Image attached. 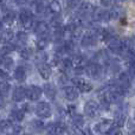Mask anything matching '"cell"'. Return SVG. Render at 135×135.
Here are the masks:
<instances>
[{"instance_id": "obj_21", "label": "cell", "mask_w": 135, "mask_h": 135, "mask_svg": "<svg viewBox=\"0 0 135 135\" xmlns=\"http://www.w3.org/2000/svg\"><path fill=\"white\" fill-rule=\"evenodd\" d=\"M126 119H127V116H126V114L124 113H119V114H116L115 115V117H114V123H115V126L116 127H122L124 124V122H126Z\"/></svg>"}, {"instance_id": "obj_13", "label": "cell", "mask_w": 135, "mask_h": 135, "mask_svg": "<svg viewBox=\"0 0 135 135\" xmlns=\"http://www.w3.org/2000/svg\"><path fill=\"white\" fill-rule=\"evenodd\" d=\"M24 98H26V88H23V86L14 88L13 93H12V100L14 102H21Z\"/></svg>"}, {"instance_id": "obj_23", "label": "cell", "mask_w": 135, "mask_h": 135, "mask_svg": "<svg viewBox=\"0 0 135 135\" xmlns=\"http://www.w3.org/2000/svg\"><path fill=\"white\" fill-rule=\"evenodd\" d=\"M68 134V128L65 124L61 123H55V135H66Z\"/></svg>"}, {"instance_id": "obj_30", "label": "cell", "mask_w": 135, "mask_h": 135, "mask_svg": "<svg viewBox=\"0 0 135 135\" xmlns=\"http://www.w3.org/2000/svg\"><path fill=\"white\" fill-rule=\"evenodd\" d=\"M64 50H65V52L68 54H70V52H74L75 51V43L72 39H66L65 42H64V45H63Z\"/></svg>"}, {"instance_id": "obj_35", "label": "cell", "mask_w": 135, "mask_h": 135, "mask_svg": "<svg viewBox=\"0 0 135 135\" xmlns=\"http://www.w3.org/2000/svg\"><path fill=\"white\" fill-rule=\"evenodd\" d=\"M9 88H11V85H9L8 81H4L1 82V96H5L7 93H8Z\"/></svg>"}, {"instance_id": "obj_31", "label": "cell", "mask_w": 135, "mask_h": 135, "mask_svg": "<svg viewBox=\"0 0 135 135\" xmlns=\"http://www.w3.org/2000/svg\"><path fill=\"white\" fill-rule=\"evenodd\" d=\"M109 12H110V18L112 19H117L122 16V9L117 6H113V8Z\"/></svg>"}, {"instance_id": "obj_32", "label": "cell", "mask_w": 135, "mask_h": 135, "mask_svg": "<svg viewBox=\"0 0 135 135\" xmlns=\"http://www.w3.org/2000/svg\"><path fill=\"white\" fill-rule=\"evenodd\" d=\"M47 43H49V42H47L46 38H45V37H42L39 40H37V44H36V45H37V49L39 50V51H43L44 49H46Z\"/></svg>"}, {"instance_id": "obj_27", "label": "cell", "mask_w": 135, "mask_h": 135, "mask_svg": "<svg viewBox=\"0 0 135 135\" xmlns=\"http://www.w3.org/2000/svg\"><path fill=\"white\" fill-rule=\"evenodd\" d=\"M28 36L25 32H18L17 33V44L18 45H24L27 43Z\"/></svg>"}, {"instance_id": "obj_3", "label": "cell", "mask_w": 135, "mask_h": 135, "mask_svg": "<svg viewBox=\"0 0 135 135\" xmlns=\"http://www.w3.org/2000/svg\"><path fill=\"white\" fill-rule=\"evenodd\" d=\"M98 39V35H97V31H88L85 32L83 36H82V39H81V44L82 46H93L95 45V43L97 42Z\"/></svg>"}, {"instance_id": "obj_36", "label": "cell", "mask_w": 135, "mask_h": 135, "mask_svg": "<svg viewBox=\"0 0 135 135\" xmlns=\"http://www.w3.org/2000/svg\"><path fill=\"white\" fill-rule=\"evenodd\" d=\"M20 56H21V58H24V59H28L31 56H32V50L25 47V49H23L20 51Z\"/></svg>"}, {"instance_id": "obj_44", "label": "cell", "mask_w": 135, "mask_h": 135, "mask_svg": "<svg viewBox=\"0 0 135 135\" xmlns=\"http://www.w3.org/2000/svg\"><path fill=\"white\" fill-rule=\"evenodd\" d=\"M14 2H16L17 5H24V4H26L27 2V0H13Z\"/></svg>"}, {"instance_id": "obj_43", "label": "cell", "mask_w": 135, "mask_h": 135, "mask_svg": "<svg viewBox=\"0 0 135 135\" xmlns=\"http://www.w3.org/2000/svg\"><path fill=\"white\" fill-rule=\"evenodd\" d=\"M68 109H69V113H70V114L74 116V115H75V112H74V110H76V107H75V105H69V107H68Z\"/></svg>"}, {"instance_id": "obj_38", "label": "cell", "mask_w": 135, "mask_h": 135, "mask_svg": "<svg viewBox=\"0 0 135 135\" xmlns=\"http://www.w3.org/2000/svg\"><path fill=\"white\" fill-rule=\"evenodd\" d=\"M36 59H37L39 63H43V62H46L47 59V55L44 54V52H38L37 55H36Z\"/></svg>"}, {"instance_id": "obj_25", "label": "cell", "mask_w": 135, "mask_h": 135, "mask_svg": "<svg viewBox=\"0 0 135 135\" xmlns=\"http://www.w3.org/2000/svg\"><path fill=\"white\" fill-rule=\"evenodd\" d=\"M47 9H49V12H51V13H54V14H58L59 12H61V5H59V2L57 1V0H54L52 2L49 4Z\"/></svg>"}, {"instance_id": "obj_29", "label": "cell", "mask_w": 135, "mask_h": 135, "mask_svg": "<svg viewBox=\"0 0 135 135\" xmlns=\"http://www.w3.org/2000/svg\"><path fill=\"white\" fill-rule=\"evenodd\" d=\"M31 127H32L35 131L40 132L45 128V124H44V122L40 121V120H33V121L31 122Z\"/></svg>"}, {"instance_id": "obj_39", "label": "cell", "mask_w": 135, "mask_h": 135, "mask_svg": "<svg viewBox=\"0 0 135 135\" xmlns=\"http://www.w3.org/2000/svg\"><path fill=\"white\" fill-rule=\"evenodd\" d=\"M13 134L14 135H25V131H24L23 127L20 126H16L13 129Z\"/></svg>"}, {"instance_id": "obj_18", "label": "cell", "mask_w": 135, "mask_h": 135, "mask_svg": "<svg viewBox=\"0 0 135 135\" xmlns=\"http://www.w3.org/2000/svg\"><path fill=\"white\" fill-rule=\"evenodd\" d=\"M13 77L18 82H24L26 79V69L24 66H18L13 72Z\"/></svg>"}, {"instance_id": "obj_37", "label": "cell", "mask_w": 135, "mask_h": 135, "mask_svg": "<svg viewBox=\"0 0 135 135\" xmlns=\"http://www.w3.org/2000/svg\"><path fill=\"white\" fill-rule=\"evenodd\" d=\"M12 127V123L8 120H2L1 121V133H5L7 129H9Z\"/></svg>"}, {"instance_id": "obj_10", "label": "cell", "mask_w": 135, "mask_h": 135, "mask_svg": "<svg viewBox=\"0 0 135 135\" xmlns=\"http://www.w3.org/2000/svg\"><path fill=\"white\" fill-rule=\"evenodd\" d=\"M113 124L114 123V120H110V119H104L102 120L101 122H98L97 124H96V131L98 132V133H109L110 129L113 128Z\"/></svg>"}, {"instance_id": "obj_45", "label": "cell", "mask_w": 135, "mask_h": 135, "mask_svg": "<svg viewBox=\"0 0 135 135\" xmlns=\"http://www.w3.org/2000/svg\"><path fill=\"white\" fill-rule=\"evenodd\" d=\"M115 1H117V2H123V1H126V0H115Z\"/></svg>"}, {"instance_id": "obj_17", "label": "cell", "mask_w": 135, "mask_h": 135, "mask_svg": "<svg viewBox=\"0 0 135 135\" xmlns=\"http://www.w3.org/2000/svg\"><path fill=\"white\" fill-rule=\"evenodd\" d=\"M94 6L90 4V2H82L81 5H79V8H78V12L79 14H82V16H86V14H90L94 12Z\"/></svg>"}, {"instance_id": "obj_6", "label": "cell", "mask_w": 135, "mask_h": 135, "mask_svg": "<svg viewBox=\"0 0 135 135\" xmlns=\"http://www.w3.org/2000/svg\"><path fill=\"white\" fill-rule=\"evenodd\" d=\"M35 112L39 117H49L51 115V107L47 102H39L36 105Z\"/></svg>"}, {"instance_id": "obj_8", "label": "cell", "mask_w": 135, "mask_h": 135, "mask_svg": "<svg viewBox=\"0 0 135 135\" xmlns=\"http://www.w3.org/2000/svg\"><path fill=\"white\" fill-rule=\"evenodd\" d=\"M85 70H86V74L90 77H93V78H98V77L102 75V66H101V64L97 63V62L88 64Z\"/></svg>"}, {"instance_id": "obj_11", "label": "cell", "mask_w": 135, "mask_h": 135, "mask_svg": "<svg viewBox=\"0 0 135 135\" xmlns=\"http://www.w3.org/2000/svg\"><path fill=\"white\" fill-rule=\"evenodd\" d=\"M38 71H39V75L42 76V78H44V79H49L52 74L51 66H50L46 62L38 63Z\"/></svg>"}, {"instance_id": "obj_26", "label": "cell", "mask_w": 135, "mask_h": 135, "mask_svg": "<svg viewBox=\"0 0 135 135\" xmlns=\"http://www.w3.org/2000/svg\"><path fill=\"white\" fill-rule=\"evenodd\" d=\"M47 7L49 6H46V4H45L44 1H37L36 2V5H35V9H36V12H37L38 14L45 13Z\"/></svg>"}, {"instance_id": "obj_40", "label": "cell", "mask_w": 135, "mask_h": 135, "mask_svg": "<svg viewBox=\"0 0 135 135\" xmlns=\"http://www.w3.org/2000/svg\"><path fill=\"white\" fill-rule=\"evenodd\" d=\"M79 2H81V0H66V5L70 8H75Z\"/></svg>"}, {"instance_id": "obj_4", "label": "cell", "mask_w": 135, "mask_h": 135, "mask_svg": "<svg viewBox=\"0 0 135 135\" xmlns=\"http://www.w3.org/2000/svg\"><path fill=\"white\" fill-rule=\"evenodd\" d=\"M84 113L89 117H96L98 115V113H100V105H98V103L94 100L88 101L85 103V105H84Z\"/></svg>"}, {"instance_id": "obj_41", "label": "cell", "mask_w": 135, "mask_h": 135, "mask_svg": "<svg viewBox=\"0 0 135 135\" xmlns=\"http://www.w3.org/2000/svg\"><path fill=\"white\" fill-rule=\"evenodd\" d=\"M108 134L109 135H123L122 134V132L120 131V129H117V128H112Z\"/></svg>"}, {"instance_id": "obj_7", "label": "cell", "mask_w": 135, "mask_h": 135, "mask_svg": "<svg viewBox=\"0 0 135 135\" xmlns=\"http://www.w3.org/2000/svg\"><path fill=\"white\" fill-rule=\"evenodd\" d=\"M43 94V89L37 85H30L26 88V97L30 101H37Z\"/></svg>"}, {"instance_id": "obj_12", "label": "cell", "mask_w": 135, "mask_h": 135, "mask_svg": "<svg viewBox=\"0 0 135 135\" xmlns=\"http://www.w3.org/2000/svg\"><path fill=\"white\" fill-rule=\"evenodd\" d=\"M49 24L45 23V21H38L35 26V32L36 35L40 36V37H45V36L49 33Z\"/></svg>"}, {"instance_id": "obj_14", "label": "cell", "mask_w": 135, "mask_h": 135, "mask_svg": "<svg viewBox=\"0 0 135 135\" xmlns=\"http://www.w3.org/2000/svg\"><path fill=\"white\" fill-rule=\"evenodd\" d=\"M43 91H44L45 96H46L49 100H55L56 98V95H57V91H56V88H55L54 84L51 83H45L44 86H43Z\"/></svg>"}, {"instance_id": "obj_16", "label": "cell", "mask_w": 135, "mask_h": 135, "mask_svg": "<svg viewBox=\"0 0 135 135\" xmlns=\"http://www.w3.org/2000/svg\"><path fill=\"white\" fill-rule=\"evenodd\" d=\"M71 61H72V68H75L76 70H82L85 65V58L82 55H76Z\"/></svg>"}, {"instance_id": "obj_22", "label": "cell", "mask_w": 135, "mask_h": 135, "mask_svg": "<svg viewBox=\"0 0 135 135\" xmlns=\"http://www.w3.org/2000/svg\"><path fill=\"white\" fill-rule=\"evenodd\" d=\"M13 63L14 61L8 56H2L1 57V68L2 69H6V70H9L12 66H13Z\"/></svg>"}, {"instance_id": "obj_9", "label": "cell", "mask_w": 135, "mask_h": 135, "mask_svg": "<svg viewBox=\"0 0 135 135\" xmlns=\"http://www.w3.org/2000/svg\"><path fill=\"white\" fill-rule=\"evenodd\" d=\"M93 19L96 21H108L110 20V12L107 9L95 8L93 12Z\"/></svg>"}, {"instance_id": "obj_34", "label": "cell", "mask_w": 135, "mask_h": 135, "mask_svg": "<svg viewBox=\"0 0 135 135\" xmlns=\"http://www.w3.org/2000/svg\"><path fill=\"white\" fill-rule=\"evenodd\" d=\"M72 119H74V124L76 127H82L83 126L84 121H83V116H82V115H74Z\"/></svg>"}, {"instance_id": "obj_47", "label": "cell", "mask_w": 135, "mask_h": 135, "mask_svg": "<svg viewBox=\"0 0 135 135\" xmlns=\"http://www.w3.org/2000/svg\"><path fill=\"white\" fill-rule=\"evenodd\" d=\"M6 135H11V134H6Z\"/></svg>"}, {"instance_id": "obj_33", "label": "cell", "mask_w": 135, "mask_h": 135, "mask_svg": "<svg viewBox=\"0 0 135 135\" xmlns=\"http://www.w3.org/2000/svg\"><path fill=\"white\" fill-rule=\"evenodd\" d=\"M96 59H97V63H104L107 61V55H105V51H98L96 54Z\"/></svg>"}, {"instance_id": "obj_2", "label": "cell", "mask_w": 135, "mask_h": 135, "mask_svg": "<svg viewBox=\"0 0 135 135\" xmlns=\"http://www.w3.org/2000/svg\"><path fill=\"white\" fill-rule=\"evenodd\" d=\"M121 89H114V90L107 91L103 95V102L110 104V103H120L123 100V94L121 93Z\"/></svg>"}, {"instance_id": "obj_28", "label": "cell", "mask_w": 135, "mask_h": 135, "mask_svg": "<svg viewBox=\"0 0 135 135\" xmlns=\"http://www.w3.org/2000/svg\"><path fill=\"white\" fill-rule=\"evenodd\" d=\"M14 50H16V45L9 44V43H6V45H4V46L1 47V57L2 56H7V54L14 51Z\"/></svg>"}, {"instance_id": "obj_42", "label": "cell", "mask_w": 135, "mask_h": 135, "mask_svg": "<svg viewBox=\"0 0 135 135\" xmlns=\"http://www.w3.org/2000/svg\"><path fill=\"white\" fill-rule=\"evenodd\" d=\"M101 4L103 5V6H112L113 4V0H101Z\"/></svg>"}, {"instance_id": "obj_46", "label": "cell", "mask_w": 135, "mask_h": 135, "mask_svg": "<svg viewBox=\"0 0 135 135\" xmlns=\"http://www.w3.org/2000/svg\"><path fill=\"white\" fill-rule=\"evenodd\" d=\"M27 135H32V134H27Z\"/></svg>"}, {"instance_id": "obj_24", "label": "cell", "mask_w": 135, "mask_h": 135, "mask_svg": "<svg viewBox=\"0 0 135 135\" xmlns=\"http://www.w3.org/2000/svg\"><path fill=\"white\" fill-rule=\"evenodd\" d=\"M13 39V32L11 30H4L1 31V40L2 43H9Z\"/></svg>"}, {"instance_id": "obj_1", "label": "cell", "mask_w": 135, "mask_h": 135, "mask_svg": "<svg viewBox=\"0 0 135 135\" xmlns=\"http://www.w3.org/2000/svg\"><path fill=\"white\" fill-rule=\"evenodd\" d=\"M19 20L23 24L24 28L26 30H30V28H35L36 26V21H35V17L33 13L27 8H21L19 11Z\"/></svg>"}, {"instance_id": "obj_19", "label": "cell", "mask_w": 135, "mask_h": 135, "mask_svg": "<svg viewBox=\"0 0 135 135\" xmlns=\"http://www.w3.org/2000/svg\"><path fill=\"white\" fill-rule=\"evenodd\" d=\"M24 117H25V112H24V109H14L11 112V119L14 120V121L20 122L24 120Z\"/></svg>"}, {"instance_id": "obj_20", "label": "cell", "mask_w": 135, "mask_h": 135, "mask_svg": "<svg viewBox=\"0 0 135 135\" xmlns=\"http://www.w3.org/2000/svg\"><path fill=\"white\" fill-rule=\"evenodd\" d=\"M14 19H16V13H14V11L8 9V11H6L4 13V16H2V25H5V24H11Z\"/></svg>"}, {"instance_id": "obj_5", "label": "cell", "mask_w": 135, "mask_h": 135, "mask_svg": "<svg viewBox=\"0 0 135 135\" xmlns=\"http://www.w3.org/2000/svg\"><path fill=\"white\" fill-rule=\"evenodd\" d=\"M72 83L78 89V91H82V93H90L93 90V84L83 78H79V77H75L72 79Z\"/></svg>"}, {"instance_id": "obj_15", "label": "cell", "mask_w": 135, "mask_h": 135, "mask_svg": "<svg viewBox=\"0 0 135 135\" xmlns=\"http://www.w3.org/2000/svg\"><path fill=\"white\" fill-rule=\"evenodd\" d=\"M64 96L66 97V100L69 101H75L78 97V89L76 86H65L64 88Z\"/></svg>"}]
</instances>
